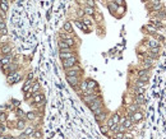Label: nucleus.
Segmentation results:
<instances>
[{"mask_svg": "<svg viewBox=\"0 0 166 139\" xmlns=\"http://www.w3.org/2000/svg\"><path fill=\"white\" fill-rule=\"evenodd\" d=\"M82 68L79 64H76L73 65L72 68L69 69H65V75L66 77H82Z\"/></svg>", "mask_w": 166, "mask_h": 139, "instance_id": "obj_1", "label": "nucleus"}, {"mask_svg": "<svg viewBox=\"0 0 166 139\" xmlns=\"http://www.w3.org/2000/svg\"><path fill=\"white\" fill-rule=\"evenodd\" d=\"M22 78H23V75H22V73L21 72H13V73H9V74H7V81H8V83L9 84H15V83H18V82H21L22 81Z\"/></svg>", "mask_w": 166, "mask_h": 139, "instance_id": "obj_2", "label": "nucleus"}, {"mask_svg": "<svg viewBox=\"0 0 166 139\" xmlns=\"http://www.w3.org/2000/svg\"><path fill=\"white\" fill-rule=\"evenodd\" d=\"M76 64H78V57H77V54H76V55H73V56H72V57H69V59L61 60V65H63V68H64V70H65V69L72 68V66H73V65H76Z\"/></svg>", "mask_w": 166, "mask_h": 139, "instance_id": "obj_3", "label": "nucleus"}, {"mask_svg": "<svg viewBox=\"0 0 166 139\" xmlns=\"http://www.w3.org/2000/svg\"><path fill=\"white\" fill-rule=\"evenodd\" d=\"M88 107H89V110H91L92 112H95L96 110L101 109V107H105V106H104V102H102L101 96H100L98 98H96L95 101H92L91 103H88Z\"/></svg>", "mask_w": 166, "mask_h": 139, "instance_id": "obj_4", "label": "nucleus"}, {"mask_svg": "<svg viewBox=\"0 0 166 139\" xmlns=\"http://www.w3.org/2000/svg\"><path fill=\"white\" fill-rule=\"evenodd\" d=\"M32 102L37 106H42L44 102H45V94L41 93V92H37V93H33L32 96Z\"/></svg>", "mask_w": 166, "mask_h": 139, "instance_id": "obj_5", "label": "nucleus"}, {"mask_svg": "<svg viewBox=\"0 0 166 139\" xmlns=\"http://www.w3.org/2000/svg\"><path fill=\"white\" fill-rule=\"evenodd\" d=\"M81 97H82V101L88 105V103H91L92 101H95L96 98L100 97V93H96V91H93V92H91V93H88V94H83V96H81Z\"/></svg>", "mask_w": 166, "mask_h": 139, "instance_id": "obj_6", "label": "nucleus"}, {"mask_svg": "<svg viewBox=\"0 0 166 139\" xmlns=\"http://www.w3.org/2000/svg\"><path fill=\"white\" fill-rule=\"evenodd\" d=\"M66 82L69 83L70 87H73L76 91H78L79 88V83H81V77H66Z\"/></svg>", "mask_w": 166, "mask_h": 139, "instance_id": "obj_7", "label": "nucleus"}, {"mask_svg": "<svg viewBox=\"0 0 166 139\" xmlns=\"http://www.w3.org/2000/svg\"><path fill=\"white\" fill-rule=\"evenodd\" d=\"M13 56H14L13 52H10V54H8V55H4V56L2 57V60H0V63H2V66L5 68V66H8L10 63H13V61H14V60H13Z\"/></svg>", "mask_w": 166, "mask_h": 139, "instance_id": "obj_8", "label": "nucleus"}, {"mask_svg": "<svg viewBox=\"0 0 166 139\" xmlns=\"http://www.w3.org/2000/svg\"><path fill=\"white\" fill-rule=\"evenodd\" d=\"M95 117H96V121L97 123H100V124H102V123H105L106 120H107V117H109V112L105 110V111H102L101 114H98V115H95Z\"/></svg>", "mask_w": 166, "mask_h": 139, "instance_id": "obj_9", "label": "nucleus"}, {"mask_svg": "<svg viewBox=\"0 0 166 139\" xmlns=\"http://www.w3.org/2000/svg\"><path fill=\"white\" fill-rule=\"evenodd\" d=\"M36 129H35V126H26L24 128V130H23V133L21 134V139H24V138H28L33 131H35Z\"/></svg>", "mask_w": 166, "mask_h": 139, "instance_id": "obj_10", "label": "nucleus"}, {"mask_svg": "<svg viewBox=\"0 0 166 139\" xmlns=\"http://www.w3.org/2000/svg\"><path fill=\"white\" fill-rule=\"evenodd\" d=\"M129 117L132 119V121H133V123L136 124V123H139V121H141V120L143 119V114H142V112H141V111L138 110V111H136L134 114H132V115L129 116Z\"/></svg>", "mask_w": 166, "mask_h": 139, "instance_id": "obj_11", "label": "nucleus"}, {"mask_svg": "<svg viewBox=\"0 0 166 139\" xmlns=\"http://www.w3.org/2000/svg\"><path fill=\"white\" fill-rule=\"evenodd\" d=\"M76 26H77L79 29H82L83 32H86V33H88V32H89V27H88V26H86V24L82 22V19H77V21H76Z\"/></svg>", "mask_w": 166, "mask_h": 139, "instance_id": "obj_12", "label": "nucleus"}, {"mask_svg": "<svg viewBox=\"0 0 166 139\" xmlns=\"http://www.w3.org/2000/svg\"><path fill=\"white\" fill-rule=\"evenodd\" d=\"M27 126V119H18L17 124H15V129L18 130H24V128Z\"/></svg>", "mask_w": 166, "mask_h": 139, "instance_id": "obj_13", "label": "nucleus"}, {"mask_svg": "<svg viewBox=\"0 0 166 139\" xmlns=\"http://www.w3.org/2000/svg\"><path fill=\"white\" fill-rule=\"evenodd\" d=\"M160 46V41L156 40V38H150L148 42H147V47L148 49H152V47H158Z\"/></svg>", "mask_w": 166, "mask_h": 139, "instance_id": "obj_14", "label": "nucleus"}, {"mask_svg": "<svg viewBox=\"0 0 166 139\" xmlns=\"http://www.w3.org/2000/svg\"><path fill=\"white\" fill-rule=\"evenodd\" d=\"M0 51H2L3 55H8V54L12 52V46L8 45V44H5V45L3 44V45H2V49H0Z\"/></svg>", "mask_w": 166, "mask_h": 139, "instance_id": "obj_15", "label": "nucleus"}, {"mask_svg": "<svg viewBox=\"0 0 166 139\" xmlns=\"http://www.w3.org/2000/svg\"><path fill=\"white\" fill-rule=\"evenodd\" d=\"M83 12H84L86 15H89V17H93V14L96 13V12H95V8L88 7V5H84V7H83Z\"/></svg>", "mask_w": 166, "mask_h": 139, "instance_id": "obj_16", "label": "nucleus"}, {"mask_svg": "<svg viewBox=\"0 0 166 139\" xmlns=\"http://www.w3.org/2000/svg\"><path fill=\"white\" fill-rule=\"evenodd\" d=\"M63 31L66 32V33H74L73 32V27H72V23L70 22H65L64 26H63Z\"/></svg>", "mask_w": 166, "mask_h": 139, "instance_id": "obj_17", "label": "nucleus"}, {"mask_svg": "<svg viewBox=\"0 0 166 139\" xmlns=\"http://www.w3.org/2000/svg\"><path fill=\"white\" fill-rule=\"evenodd\" d=\"M86 81H87L88 89H92V91L97 89V82H96V81H93V79H86Z\"/></svg>", "mask_w": 166, "mask_h": 139, "instance_id": "obj_18", "label": "nucleus"}, {"mask_svg": "<svg viewBox=\"0 0 166 139\" xmlns=\"http://www.w3.org/2000/svg\"><path fill=\"white\" fill-rule=\"evenodd\" d=\"M82 22H83L86 26L91 27V26H92V23H93V19H92V17H89V15H86V14H84V17L82 18Z\"/></svg>", "mask_w": 166, "mask_h": 139, "instance_id": "obj_19", "label": "nucleus"}, {"mask_svg": "<svg viewBox=\"0 0 166 139\" xmlns=\"http://www.w3.org/2000/svg\"><path fill=\"white\" fill-rule=\"evenodd\" d=\"M26 119L29 120V121H35V120L37 119V112H33V111L27 112V114H26Z\"/></svg>", "mask_w": 166, "mask_h": 139, "instance_id": "obj_20", "label": "nucleus"}, {"mask_svg": "<svg viewBox=\"0 0 166 139\" xmlns=\"http://www.w3.org/2000/svg\"><path fill=\"white\" fill-rule=\"evenodd\" d=\"M28 138H29V139H41V138H42V133H41L40 130H35Z\"/></svg>", "mask_w": 166, "mask_h": 139, "instance_id": "obj_21", "label": "nucleus"}, {"mask_svg": "<svg viewBox=\"0 0 166 139\" xmlns=\"http://www.w3.org/2000/svg\"><path fill=\"white\" fill-rule=\"evenodd\" d=\"M118 8H119V5H118V4H115L114 2H110V3L107 4V9H109L111 13H115V12H118Z\"/></svg>", "mask_w": 166, "mask_h": 139, "instance_id": "obj_22", "label": "nucleus"}, {"mask_svg": "<svg viewBox=\"0 0 166 139\" xmlns=\"http://www.w3.org/2000/svg\"><path fill=\"white\" fill-rule=\"evenodd\" d=\"M40 88H41V86H40L39 82H33L32 87H31V92L32 93H37V92H40Z\"/></svg>", "mask_w": 166, "mask_h": 139, "instance_id": "obj_23", "label": "nucleus"}, {"mask_svg": "<svg viewBox=\"0 0 166 139\" xmlns=\"http://www.w3.org/2000/svg\"><path fill=\"white\" fill-rule=\"evenodd\" d=\"M100 130H101V133L102 134H109V131H110V128L105 124V123H102L101 125H100Z\"/></svg>", "mask_w": 166, "mask_h": 139, "instance_id": "obj_24", "label": "nucleus"}, {"mask_svg": "<svg viewBox=\"0 0 166 139\" xmlns=\"http://www.w3.org/2000/svg\"><path fill=\"white\" fill-rule=\"evenodd\" d=\"M58 46H59V50H64V49H69V46H68V44H66L64 40H59V42H58Z\"/></svg>", "mask_w": 166, "mask_h": 139, "instance_id": "obj_25", "label": "nucleus"}, {"mask_svg": "<svg viewBox=\"0 0 166 139\" xmlns=\"http://www.w3.org/2000/svg\"><path fill=\"white\" fill-rule=\"evenodd\" d=\"M111 120L114 121V124H119V121H120V114H118V112L113 114L111 115Z\"/></svg>", "mask_w": 166, "mask_h": 139, "instance_id": "obj_26", "label": "nucleus"}, {"mask_svg": "<svg viewBox=\"0 0 166 139\" xmlns=\"http://www.w3.org/2000/svg\"><path fill=\"white\" fill-rule=\"evenodd\" d=\"M5 120H7V115H5V112H0V123L4 124Z\"/></svg>", "mask_w": 166, "mask_h": 139, "instance_id": "obj_27", "label": "nucleus"}, {"mask_svg": "<svg viewBox=\"0 0 166 139\" xmlns=\"http://www.w3.org/2000/svg\"><path fill=\"white\" fill-rule=\"evenodd\" d=\"M17 115H18L19 119H26V114L22 110H17Z\"/></svg>", "mask_w": 166, "mask_h": 139, "instance_id": "obj_28", "label": "nucleus"}, {"mask_svg": "<svg viewBox=\"0 0 166 139\" xmlns=\"http://www.w3.org/2000/svg\"><path fill=\"white\" fill-rule=\"evenodd\" d=\"M114 3L120 7V5H124V0H114Z\"/></svg>", "mask_w": 166, "mask_h": 139, "instance_id": "obj_29", "label": "nucleus"}, {"mask_svg": "<svg viewBox=\"0 0 166 139\" xmlns=\"http://www.w3.org/2000/svg\"><path fill=\"white\" fill-rule=\"evenodd\" d=\"M5 131V126H4V124H0V133H4Z\"/></svg>", "mask_w": 166, "mask_h": 139, "instance_id": "obj_30", "label": "nucleus"}, {"mask_svg": "<svg viewBox=\"0 0 166 139\" xmlns=\"http://www.w3.org/2000/svg\"><path fill=\"white\" fill-rule=\"evenodd\" d=\"M27 79H29V81H33V73H29V74L27 75Z\"/></svg>", "mask_w": 166, "mask_h": 139, "instance_id": "obj_31", "label": "nucleus"}, {"mask_svg": "<svg viewBox=\"0 0 166 139\" xmlns=\"http://www.w3.org/2000/svg\"><path fill=\"white\" fill-rule=\"evenodd\" d=\"M143 2H150V0H143Z\"/></svg>", "mask_w": 166, "mask_h": 139, "instance_id": "obj_32", "label": "nucleus"}]
</instances>
